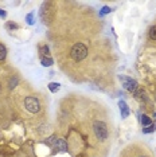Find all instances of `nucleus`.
I'll list each match as a JSON object with an SVG mask.
<instances>
[{
  "label": "nucleus",
  "mask_w": 156,
  "mask_h": 157,
  "mask_svg": "<svg viewBox=\"0 0 156 157\" xmlns=\"http://www.w3.org/2000/svg\"><path fill=\"white\" fill-rule=\"evenodd\" d=\"M88 47L85 46L82 42H77V43L73 44V47L70 48V58H72L74 62H82V60L88 56Z\"/></svg>",
  "instance_id": "2"
},
{
  "label": "nucleus",
  "mask_w": 156,
  "mask_h": 157,
  "mask_svg": "<svg viewBox=\"0 0 156 157\" xmlns=\"http://www.w3.org/2000/svg\"><path fill=\"white\" fill-rule=\"evenodd\" d=\"M18 83H19V78H18L16 75H14V77H11L8 79V83H7V85H8V89H14Z\"/></svg>",
  "instance_id": "11"
},
{
  "label": "nucleus",
  "mask_w": 156,
  "mask_h": 157,
  "mask_svg": "<svg viewBox=\"0 0 156 157\" xmlns=\"http://www.w3.org/2000/svg\"><path fill=\"white\" fill-rule=\"evenodd\" d=\"M120 79H121V82H123V87L127 91H129L131 94H133V93L139 89V83H137L135 79H132L131 77L120 75Z\"/></svg>",
  "instance_id": "6"
},
{
  "label": "nucleus",
  "mask_w": 156,
  "mask_h": 157,
  "mask_svg": "<svg viewBox=\"0 0 156 157\" xmlns=\"http://www.w3.org/2000/svg\"><path fill=\"white\" fill-rule=\"evenodd\" d=\"M137 157H150V156H144V155H143V156H137Z\"/></svg>",
  "instance_id": "19"
},
{
  "label": "nucleus",
  "mask_w": 156,
  "mask_h": 157,
  "mask_svg": "<svg viewBox=\"0 0 156 157\" xmlns=\"http://www.w3.org/2000/svg\"><path fill=\"white\" fill-rule=\"evenodd\" d=\"M26 22L28 26H34V23H35V19H34V12H30L28 15L26 16Z\"/></svg>",
  "instance_id": "16"
},
{
  "label": "nucleus",
  "mask_w": 156,
  "mask_h": 157,
  "mask_svg": "<svg viewBox=\"0 0 156 157\" xmlns=\"http://www.w3.org/2000/svg\"><path fill=\"white\" fill-rule=\"evenodd\" d=\"M7 54H8V51H7L6 44L0 42V63H4V62H6V59H7Z\"/></svg>",
  "instance_id": "8"
},
{
  "label": "nucleus",
  "mask_w": 156,
  "mask_h": 157,
  "mask_svg": "<svg viewBox=\"0 0 156 157\" xmlns=\"http://www.w3.org/2000/svg\"><path fill=\"white\" fill-rule=\"evenodd\" d=\"M140 122H141V125H143V128H147L152 124V118L148 117L147 114H143V116H140Z\"/></svg>",
  "instance_id": "10"
},
{
  "label": "nucleus",
  "mask_w": 156,
  "mask_h": 157,
  "mask_svg": "<svg viewBox=\"0 0 156 157\" xmlns=\"http://www.w3.org/2000/svg\"><path fill=\"white\" fill-rule=\"evenodd\" d=\"M154 132H156V122H152V124L150 125V126L143 128V133H145V134L154 133Z\"/></svg>",
  "instance_id": "12"
},
{
  "label": "nucleus",
  "mask_w": 156,
  "mask_h": 157,
  "mask_svg": "<svg viewBox=\"0 0 156 157\" xmlns=\"http://www.w3.org/2000/svg\"><path fill=\"white\" fill-rule=\"evenodd\" d=\"M148 38H150L151 40L156 42V24L150 28V31H148Z\"/></svg>",
  "instance_id": "15"
},
{
  "label": "nucleus",
  "mask_w": 156,
  "mask_h": 157,
  "mask_svg": "<svg viewBox=\"0 0 156 157\" xmlns=\"http://www.w3.org/2000/svg\"><path fill=\"white\" fill-rule=\"evenodd\" d=\"M54 13H55V8H54V3L53 2H45L41 7V11H39V16L41 20L45 26H49L53 20H54Z\"/></svg>",
  "instance_id": "1"
},
{
  "label": "nucleus",
  "mask_w": 156,
  "mask_h": 157,
  "mask_svg": "<svg viewBox=\"0 0 156 157\" xmlns=\"http://www.w3.org/2000/svg\"><path fill=\"white\" fill-rule=\"evenodd\" d=\"M112 10H111V7H108V6H105V7H102V10L100 11V15L102 16V15H105V13H109Z\"/></svg>",
  "instance_id": "17"
},
{
  "label": "nucleus",
  "mask_w": 156,
  "mask_h": 157,
  "mask_svg": "<svg viewBox=\"0 0 156 157\" xmlns=\"http://www.w3.org/2000/svg\"><path fill=\"white\" fill-rule=\"evenodd\" d=\"M6 28L7 30H10V31H14V30H19L20 26L18 23H15V22H7L6 23Z\"/></svg>",
  "instance_id": "14"
},
{
  "label": "nucleus",
  "mask_w": 156,
  "mask_h": 157,
  "mask_svg": "<svg viewBox=\"0 0 156 157\" xmlns=\"http://www.w3.org/2000/svg\"><path fill=\"white\" fill-rule=\"evenodd\" d=\"M155 101H156V91H155Z\"/></svg>",
  "instance_id": "20"
},
{
  "label": "nucleus",
  "mask_w": 156,
  "mask_h": 157,
  "mask_svg": "<svg viewBox=\"0 0 156 157\" xmlns=\"http://www.w3.org/2000/svg\"><path fill=\"white\" fill-rule=\"evenodd\" d=\"M24 108H26L30 113L37 114L41 112V102L37 97H33V95H28V97L24 98Z\"/></svg>",
  "instance_id": "5"
},
{
  "label": "nucleus",
  "mask_w": 156,
  "mask_h": 157,
  "mask_svg": "<svg viewBox=\"0 0 156 157\" xmlns=\"http://www.w3.org/2000/svg\"><path fill=\"white\" fill-rule=\"evenodd\" d=\"M45 144L49 145L53 149H57V151H59V152H67V148H69V146H67V142L63 140V138L57 137V136H51V137L46 138Z\"/></svg>",
  "instance_id": "4"
},
{
  "label": "nucleus",
  "mask_w": 156,
  "mask_h": 157,
  "mask_svg": "<svg viewBox=\"0 0 156 157\" xmlns=\"http://www.w3.org/2000/svg\"><path fill=\"white\" fill-rule=\"evenodd\" d=\"M41 63L45 67H51L54 65V60H53L51 56H41Z\"/></svg>",
  "instance_id": "9"
},
{
  "label": "nucleus",
  "mask_w": 156,
  "mask_h": 157,
  "mask_svg": "<svg viewBox=\"0 0 156 157\" xmlns=\"http://www.w3.org/2000/svg\"><path fill=\"white\" fill-rule=\"evenodd\" d=\"M0 17H3V19H6L7 17V12L4 11V10H2V8H0Z\"/></svg>",
  "instance_id": "18"
},
{
  "label": "nucleus",
  "mask_w": 156,
  "mask_h": 157,
  "mask_svg": "<svg viewBox=\"0 0 156 157\" xmlns=\"http://www.w3.org/2000/svg\"><path fill=\"white\" fill-rule=\"evenodd\" d=\"M93 133L96 136L98 141L104 142L108 140L109 137V129H108V125H106L104 121H100V120H96L93 122Z\"/></svg>",
  "instance_id": "3"
},
{
  "label": "nucleus",
  "mask_w": 156,
  "mask_h": 157,
  "mask_svg": "<svg viewBox=\"0 0 156 157\" xmlns=\"http://www.w3.org/2000/svg\"><path fill=\"white\" fill-rule=\"evenodd\" d=\"M59 89H61V85H59L58 82H51V83H49V90L51 93L59 91Z\"/></svg>",
  "instance_id": "13"
},
{
  "label": "nucleus",
  "mask_w": 156,
  "mask_h": 157,
  "mask_svg": "<svg viewBox=\"0 0 156 157\" xmlns=\"http://www.w3.org/2000/svg\"><path fill=\"white\" fill-rule=\"evenodd\" d=\"M119 108H120V113H121V117L123 118H127V117L129 116L131 110L128 108V105L125 103V101H120L119 102Z\"/></svg>",
  "instance_id": "7"
}]
</instances>
